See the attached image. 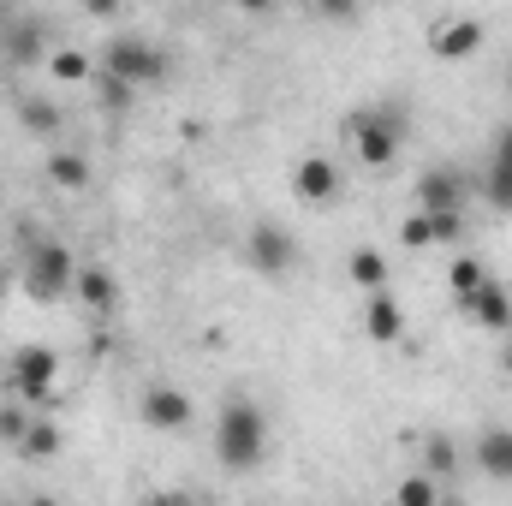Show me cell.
<instances>
[{"label":"cell","mask_w":512,"mask_h":506,"mask_svg":"<svg viewBox=\"0 0 512 506\" xmlns=\"http://www.w3.org/2000/svg\"><path fill=\"white\" fill-rule=\"evenodd\" d=\"M215 459L227 471H256L268 459V411L256 399L233 393L221 405V417H215Z\"/></svg>","instance_id":"obj_1"},{"label":"cell","mask_w":512,"mask_h":506,"mask_svg":"<svg viewBox=\"0 0 512 506\" xmlns=\"http://www.w3.org/2000/svg\"><path fill=\"white\" fill-rule=\"evenodd\" d=\"M18 280L36 304H60L72 286H78V256L66 245H36V251L18 262Z\"/></svg>","instance_id":"obj_2"},{"label":"cell","mask_w":512,"mask_h":506,"mask_svg":"<svg viewBox=\"0 0 512 506\" xmlns=\"http://www.w3.org/2000/svg\"><path fill=\"white\" fill-rule=\"evenodd\" d=\"M346 143L358 149V161L364 167H387V161H399V143H405V126H399V114H382V108H358V114H346Z\"/></svg>","instance_id":"obj_3"},{"label":"cell","mask_w":512,"mask_h":506,"mask_svg":"<svg viewBox=\"0 0 512 506\" xmlns=\"http://www.w3.org/2000/svg\"><path fill=\"white\" fill-rule=\"evenodd\" d=\"M102 72H114V78H126V84H167L173 60H167L161 48H149L143 36H108V42H102Z\"/></svg>","instance_id":"obj_4"},{"label":"cell","mask_w":512,"mask_h":506,"mask_svg":"<svg viewBox=\"0 0 512 506\" xmlns=\"http://www.w3.org/2000/svg\"><path fill=\"white\" fill-rule=\"evenodd\" d=\"M245 256H251V268L262 280H286L298 268V239L286 227H274V221H256V233L245 239Z\"/></svg>","instance_id":"obj_5"},{"label":"cell","mask_w":512,"mask_h":506,"mask_svg":"<svg viewBox=\"0 0 512 506\" xmlns=\"http://www.w3.org/2000/svg\"><path fill=\"white\" fill-rule=\"evenodd\" d=\"M54 370H60V358H54V346H18L12 358H6V376H12V393L30 405V399H48L54 393Z\"/></svg>","instance_id":"obj_6"},{"label":"cell","mask_w":512,"mask_h":506,"mask_svg":"<svg viewBox=\"0 0 512 506\" xmlns=\"http://www.w3.org/2000/svg\"><path fill=\"white\" fill-rule=\"evenodd\" d=\"M459 304H465V316H471L477 328H489V334H495V328H512V292L495 280V274H489V280H477Z\"/></svg>","instance_id":"obj_7"},{"label":"cell","mask_w":512,"mask_h":506,"mask_svg":"<svg viewBox=\"0 0 512 506\" xmlns=\"http://www.w3.org/2000/svg\"><path fill=\"white\" fill-rule=\"evenodd\" d=\"M334 191H340V167L328 155H304L292 167V197L298 203H334Z\"/></svg>","instance_id":"obj_8"},{"label":"cell","mask_w":512,"mask_h":506,"mask_svg":"<svg viewBox=\"0 0 512 506\" xmlns=\"http://www.w3.org/2000/svg\"><path fill=\"white\" fill-rule=\"evenodd\" d=\"M483 48V24L477 18H453V24H435L429 30V54L435 60H471Z\"/></svg>","instance_id":"obj_9"},{"label":"cell","mask_w":512,"mask_h":506,"mask_svg":"<svg viewBox=\"0 0 512 506\" xmlns=\"http://www.w3.org/2000/svg\"><path fill=\"white\" fill-rule=\"evenodd\" d=\"M137 411H143V423H149V429H185L197 405H191V399H185L179 387H149Z\"/></svg>","instance_id":"obj_10"},{"label":"cell","mask_w":512,"mask_h":506,"mask_svg":"<svg viewBox=\"0 0 512 506\" xmlns=\"http://www.w3.org/2000/svg\"><path fill=\"white\" fill-rule=\"evenodd\" d=\"M364 334H370L376 346H393V340L405 334V310H399V298H393L387 286H376L370 304H364Z\"/></svg>","instance_id":"obj_11"},{"label":"cell","mask_w":512,"mask_h":506,"mask_svg":"<svg viewBox=\"0 0 512 506\" xmlns=\"http://www.w3.org/2000/svg\"><path fill=\"white\" fill-rule=\"evenodd\" d=\"M465 203V179L459 167H429L417 179V209H459Z\"/></svg>","instance_id":"obj_12"},{"label":"cell","mask_w":512,"mask_h":506,"mask_svg":"<svg viewBox=\"0 0 512 506\" xmlns=\"http://www.w3.org/2000/svg\"><path fill=\"white\" fill-rule=\"evenodd\" d=\"M72 292H78V298H84L90 310H102V316H108V310L120 304V280H114V274H108L102 262H78V286H72Z\"/></svg>","instance_id":"obj_13"},{"label":"cell","mask_w":512,"mask_h":506,"mask_svg":"<svg viewBox=\"0 0 512 506\" xmlns=\"http://www.w3.org/2000/svg\"><path fill=\"white\" fill-rule=\"evenodd\" d=\"M477 465L495 483H512V429H483L477 435Z\"/></svg>","instance_id":"obj_14"},{"label":"cell","mask_w":512,"mask_h":506,"mask_svg":"<svg viewBox=\"0 0 512 506\" xmlns=\"http://www.w3.org/2000/svg\"><path fill=\"white\" fill-rule=\"evenodd\" d=\"M48 179H54L60 191H84V185H90V161H84L78 149H54V155H48Z\"/></svg>","instance_id":"obj_15"},{"label":"cell","mask_w":512,"mask_h":506,"mask_svg":"<svg viewBox=\"0 0 512 506\" xmlns=\"http://www.w3.org/2000/svg\"><path fill=\"white\" fill-rule=\"evenodd\" d=\"M18 126L30 131V137H54V131H60V114H54V102H42V96H18Z\"/></svg>","instance_id":"obj_16"},{"label":"cell","mask_w":512,"mask_h":506,"mask_svg":"<svg viewBox=\"0 0 512 506\" xmlns=\"http://www.w3.org/2000/svg\"><path fill=\"white\" fill-rule=\"evenodd\" d=\"M54 453H60V429L30 417V429H24V441H18V459H54Z\"/></svg>","instance_id":"obj_17"},{"label":"cell","mask_w":512,"mask_h":506,"mask_svg":"<svg viewBox=\"0 0 512 506\" xmlns=\"http://www.w3.org/2000/svg\"><path fill=\"white\" fill-rule=\"evenodd\" d=\"M346 268H352V280H358V286H370V292H376V286H387V256L382 251H352V262H346Z\"/></svg>","instance_id":"obj_18"},{"label":"cell","mask_w":512,"mask_h":506,"mask_svg":"<svg viewBox=\"0 0 512 506\" xmlns=\"http://www.w3.org/2000/svg\"><path fill=\"white\" fill-rule=\"evenodd\" d=\"M477 280H489V268H483L477 256H453V262H447V286H453V298H465Z\"/></svg>","instance_id":"obj_19"},{"label":"cell","mask_w":512,"mask_h":506,"mask_svg":"<svg viewBox=\"0 0 512 506\" xmlns=\"http://www.w3.org/2000/svg\"><path fill=\"white\" fill-rule=\"evenodd\" d=\"M483 191H489V203H495L501 215H512V161H495V155H489V185H483Z\"/></svg>","instance_id":"obj_20"},{"label":"cell","mask_w":512,"mask_h":506,"mask_svg":"<svg viewBox=\"0 0 512 506\" xmlns=\"http://www.w3.org/2000/svg\"><path fill=\"white\" fill-rule=\"evenodd\" d=\"M423 465H429L435 477H453V465H459V447H453L447 435H429V441H423Z\"/></svg>","instance_id":"obj_21"},{"label":"cell","mask_w":512,"mask_h":506,"mask_svg":"<svg viewBox=\"0 0 512 506\" xmlns=\"http://www.w3.org/2000/svg\"><path fill=\"white\" fill-rule=\"evenodd\" d=\"M131 90H137V84L114 78V72H102V78H96V96H102V108H108V114H126V108H131Z\"/></svg>","instance_id":"obj_22"},{"label":"cell","mask_w":512,"mask_h":506,"mask_svg":"<svg viewBox=\"0 0 512 506\" xmlns=\"http://www.w3.org/2000/svg\"><path fill=\"white\" fill-rule=\"evenodd\" d=\"M399 245H405V251H429V245H435V227H429V209H417L411 221H399Z\"/></svg>","instance_id":"obj_23"},{"label":"cell","mask_w":512,"mask_h":506,"mask_svg":"<svg viewBox=\"0 0 512 506\" xmlns=\"http://www.w3.org/2000/svg\"><path fill=\"white\" fill-rule=\"evenodd\" d=\"M399 501H405V506H435V501H441L435 471H429V477H405V483H399Z\"/></svg>","instance_id":"obj_24"},{"label":"cell","mask_w":512,"mask_h":506,"mask_svg":"<svg viewBox=\"0 0 512 506\" xmlns=\"http://www.w3.org/2000/svg\"><path fill=\"white\" fill-rule=\"evenodd\" d=\"M24 429H30L24 399H18V405H0V441H6V447H18V441H24Z\"/></svg>","instance_id":"obj_25"},{"label":"cell","mask_w":512,"mask_h":506,"mask_svg":"<svg viewBox=\"0 0 512 506\" xmlns=\"http://www.w3.org/2000/svg\"><path fill=\"white\" fill-rule=\"evenodd\" d=\"M36 48H42V24H18V30H12V60H18V66H30V60H36Z\"/></svg>","instance_id":"obj_26"},{"label":"cell","mask_w":512,"mask_h":506,"mask_svg":"<svg viewBox=\"0 0 512 506\" xmlns=\"http://www.w3.org/2000/svg\"><path fill=\"white\" fill-rule=\"evenodd\" d=\"M54 78H66V84H84V78H90V60H84L78 48H60V54H54Z\"/></svg>","instance_id":"obj_27"},{"label":"cell","mask_w":512,"mask_h":506,"mask_svg":"<svg viewBox=\"0 0 512 506\" xmlns=\"http://www.w3.org/2000/svg\"><path fill=\"white\" fill-rule=\"evenodd\" d=\"M429 227H435V245H453V239L465 233V221H459V209H429Z\"/></svg>","instance_id":"obj_28"},{"label":"cell","mask_w":512,"mask_h":506,"mask_svg":"<svg viewBox=\"0 0 512 506\" xmlns=\"http://www.w3.org/2000/svg\"><path fill=\"white\" fill-rule=\"evenodd\" d=\"M120 6H126V0H84L90 18H120Z\"/></svg>","instance_id":"obj_29"},{"label":"cell","mask_w":512,"mask_h":506,"mask_svg":"<svg viewBox=\"0 0 512 506\" xmlns=\"http://www.w3.org/2000/svg\"><path fill=\"white\" fill-rule=\"evenodd\" d=\"M328 18H358V0H316Z\"/></svg>","instance_id":"obj_30"},{"label":"cell","mask_w":512,"mask_h":506,"mask_svg":"<svg viewBox=\"0 0 512 506\" xmlns=\"http://www.w3.org/2000/svg\"><path fill=\"white\" fill-rule=\"evenodd\" d=\"M489 155H495V161H512V126L495 137V149H489Z\"/></svg>","instance_id":"obj_31"},{"label":"cell","mask_w":512,"mask_h":506,"mask_svg":"<svg viewBox=\"0 0 512 506\" xmlns=\"http://www.w3.org/2000/svg\"><path fill=\"white\" fill-rule=\"evenodd\" d=\"M233 6H239V12H256V18H262V12H268L274 0H233Z\"/></svg>","instance_id":"obj_32"},{"label":"cell","mask_w":512,"mask_h":506,"mask_svg":"<svg viewBox=\"0 0 512 506\" xmlns=\"http://www.w3.org/2000/svg\"><path fill=\"white\" fill-rule=\"evenodd\" d=\"M501 370H507V376H512V340H507V352H501Z\"/></svg>","instance_id":"obj_33"}]
</instances>
